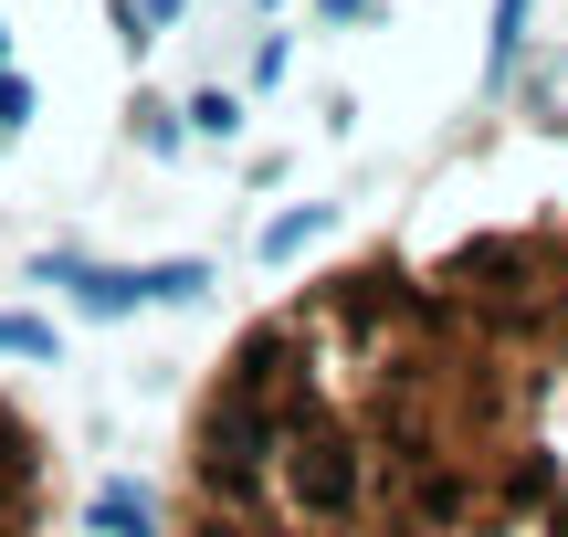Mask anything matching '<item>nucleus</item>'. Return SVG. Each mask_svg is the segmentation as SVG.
Listing matches in <instances>:
<instances>
[{"label":"nucleus","mask_w":568,"mask_h":537,"mask_svg":"<svg viewBox=\"0 0 568 537\" xmlns=\"http://www.w3.org/2000/svg\"><path fill=\"white\" fill-rule=\"evenodd\" d=\"M169 537H568V201L274 295L180 422Z\"/></svg>","instance_id":"obj_1"},{"label":"nucleus","mask_w":568,"mask_h":537,"mask_svg":"<svg viewBox=\"0 0 568 537\" xmlns=\"http://www.w3.org/2000/svg\"><path fill=\"white\" fill-rule=\"evenodd\" d=\"M0 537H63V443L21 391H0Z\"/></svg>","instance_id":"obj_2"}]
</instances>
